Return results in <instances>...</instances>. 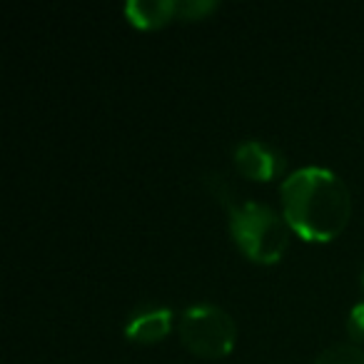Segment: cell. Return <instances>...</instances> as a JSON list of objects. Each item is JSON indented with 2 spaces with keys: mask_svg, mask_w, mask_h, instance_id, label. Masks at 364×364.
<instances>
[{
  "mask_svg": "<svg viewBox=\"0 0 364 364\" xmlns=\"http://www.w3.org/2000/svg\"><path fill=\"white\" fill-rule=\"evenodd\" d=\"M282 215L292 232L309 242H329L349 223L352 198L342 177L324 167H302L282 182Z\"/></svg>",
  "mask_w": 364,
  "mask_h": 364,
  "instance_id": "1",
  "label": "cell"
},
{
  "mask_svg": "<svg viewBox=\"0 0 364 364\" xmlns=\"http://www.w3.org/2000/svg\"><path fill=\"white\" fill-rule=\"evenodd\" d=\"M347 332L354 342H364V302L354 304L347 319Z\"/></svg>",
  "mask_w": 364,
  "mask_h": 364,
  "instance_id": "9",
  "label": "cell"
},
{
  "mask_svg": "<svg viewBox=\"0 0 364 364\" xmlns=\"http://www.w3.org/2000/svg\"><path fill=\"white\" fill-rule=\"evenodd\" d=\"M235 165L247 180L267 182L274 175H279L284 167V160L272 145L259 140H247L237 145L235 150Z\"/></svg>",
  "mask_w": 364,
  "mask_h": 364,
  "instance_id": "4",
  "label": "cell"
},
{
  "mask_svg": "<svg viewBox=\"0 0 364 364\" xmlns=\"http://www.w3.org/2000/svg\"><path fill=\"white\" fill-rule=\"evenodd\" d=\"M230 230L237 247L252 262L274 264L282 259L289 245V232L284 215H277L272 208L259 203H240L230 210Z\"/></svg>",
  "mask_w": 364,
  "mask_h": 364,
  "instance_id": "2",
  "label": "cell"
},
{
  "mask_svg": "<svg viewBox=\"0 0 364 364\" xmlns=\"http://www.w3.org/2000/svg\"><path fill=\"white\" fill-rule=\"evenodd\" d=\"M180 339L198 357L220 359L232 352L237 324L218 304H195L182 312Z\"/></svg>",
  "mask_w": 364,
  "mask_h": 364,
  "instance_id": "3",
  "label": "cell"
},
{
  "mask_svg": "<svg viewBox=\"0 0 364 364\" xmlns=\"http://www.w3.org/2000/svg\"><path fill=\"white\" fill-rule=\"evenodd\" d=\"M314 364H364V349L357 344H334L324 349Z\"/></svg>",
  "mask_w": 364,
  "mask_h": 364,
  "instance_id": "7",
  "label": "cell"
},
{
  "mask_svg": "<svg viewBox=\"0 0 364 364\" xmlns=\"http://www.w3.org/2000/svg\"><path fill=\"white\" fill-rule=\"evenodd\" d=\"M172 329V312L165 307H145L137 314H132L125 327L127 339L132 342H160Z\"/></svg>",
  "mask_w": 364,
  "mask_h": 364,
  "instance_id": "5",
  "label": "cell"
},
{
  "mask_svg": "<svg viewBox=\"0 0 364 364\" xmlns=\"http://www.w3.org/2000/svg\"><path fill=\"white\" fill-rule=\"evenodd\" d=\"M362 284H364V269H362Z\"/></svg>",
  "mask_w": 364,
  "mask_h": 364,
  "instance_id": "10",
  "label": "cell"
},
{
  "mask_svg": "<svg viewBox=\"0 0 364 364\" xmlns=\"http://www.w3.org/2000/svg\"><path fill=\"white\" fill-rule=\"evenodd\" d=\"M125 13L132 26L152 31V28H160L167 21H172V16L177 13V3L172 0H130L125 6Z\"/></svg>",
  "mask_w": 364,
  "mask_h": 364,
  "instance_id": "6",
  "label": "cell"
},
{
  "mask_svg": "<svg viewBox=\"0 0 364 364\" xmlns=\"http://www.w3.org/2000/svg\"><path fill=\"white\" fill-rule=\"evenodd\" d=\"M210 11H215L213 0H188V3H177V13L188 21H195V18L208 16Z\"/></svg>",
  "mask_w": 364,
  "mask_h": 364,
  "instance_id": "8",
  "label": "cell"
}]
</instances>
